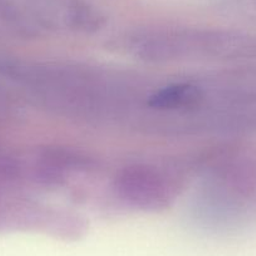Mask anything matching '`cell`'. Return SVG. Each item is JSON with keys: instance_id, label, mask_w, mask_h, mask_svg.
Wrapping results in <instances>:
<instances>
[{"instance_id": "obj_1", "label": "cell", "mask_w": 256, "mask_h": 256, "mask_svg": "<svg viewBox=\"0 0 256 256\" xmlns=\"http://www.w3.org/2000/svg\"><path fill=\"white\" fill-rule=\"evenodd\" d=\"M116 191L120 200L131 206L158 210L174 200L177 182L157 167L134 166L126 168L117 177Z\"/></svg>"}]
</instances>
